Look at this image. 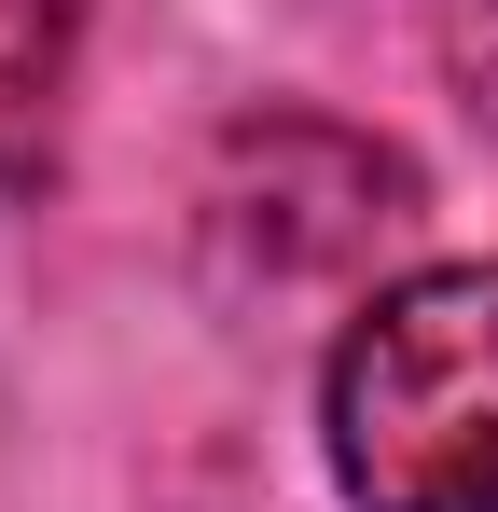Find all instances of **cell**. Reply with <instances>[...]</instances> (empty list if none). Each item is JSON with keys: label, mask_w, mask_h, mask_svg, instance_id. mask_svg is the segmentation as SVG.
<instances>
[{"label": "cell", "mask_w": 498, "mask_h": 512, "mask_svg": "<svg viewBox=\"0 0 498 512\" xmlns=\"http://www.w3.org/2000/svg\"><path fill=\"white\" fill-rule=\"evenodd\" d=\"M415 222V167L388 139L332 125V111H249L222 125V153L194 180V250L222 291H305L346 277L374 236Z\"/></svg>", "instance_id": "cell-2"}, {"label": "cell", "mask_w": 498, "mask_h": 512, "mask_svg": "<svg viewBox=\"0 0 498 512\" xmlns=\"http://www.w3.org/2000/svg\"><path fill=\"white\" fill-rule=\"evenodd\" d=\"M70 28H83V0H0V180H28L42 139H56Z\"/></svg>", "instance_id": "cell-3"}, {"label": "cell", "mask_w": 498, "mask_h": 512, "mask_svg": "<svg viewBox=\"0 0 498 512\" xmlns=\"http://www.w3.org/2000/svg\"><path fill=\"white\" fill-rule=\"evenodd\" d=\"M332 471L360 512H498V263H429L332 346Z\"/></svg>", "instance_id": "cell-1"}, {"label": "cell", "mask_w": 498, "mask_h": 512, "mask_svg": "<svg viewBox=\"0 0 498 512\" xmlns=\"http://www.w3.org/2000/svg\"><path fill=\"white\" fill-rule=\"evenodd\" d=\"M443 70H457V111L498 139V0H443Z\"/></svg>", "instance_id": "cell-4"}]
</instances>
